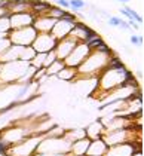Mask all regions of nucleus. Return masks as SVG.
I'll list each match as a JSON object with an SVG mask.
<instances>
[{
    "label": "nucleus",
    "instance_id": "1",
    "mask_svg": "<svg viewBox=\"0 0 144 156\" xmlns=\"http://www.w3.org/2000/svg\"><path fill=\"white\" fill-rule=\"evenodd\" d=\"M36 28L30 25V27H24V28H18V30H9L7 33V39H9L11 45H16V46H31L33 40L36 39Z\"/></svg>",
    "mask_w": 144,
    "mask_h": 156
},
{
    "label": "nucleus",
    "instance_id": "13",
    "mask_svg": "<svg viewBox=\"0 0 144 156\" xmlns=\"http://www.w3.org/2000/svg\"><path fill=\"white\" fill-rule=\"evenodd\" d=\"M57 3L60 7H70V3H69V0H57Z\"/></svg>",
    "mask_w": 144,
    "mask_h": 156
},
{
    "label": "nucleus",
    "instance_id": "14",
    "mask_svg": "<svg viewBox=\"0 0 144 156\" xmlns=\"http://www.w3.org/2000/svg\"><path fill=\"white\" fill-rule=\"evenodd\" d=\"M119 27H120V28H123V30H129V24L126 22V21H123V20H122V21H120V25H119Z\"/></svg>",
    "mask_w": 144,
    "mask_h": 156
},
{
    "label": "nucleus",
    "instance_id": "8",
    "mask_svg": "<svg viewBox=\"0 0 144 156\" xmlns=\"http://www.w3.org/2000/svg\"><path fill=\"white\" fill-rule=\"evenodd\" d=\"M83 43H85V45H86V48L92 52L97 46H100L101 43H104V40H103V37H101V36H98V34H97V36H94L92 39H89V40H86V42H83Z\"/></svg>",
    "mask_w": 144,
    "mask_h": 156
},
{
    "label": "nucleus",
    "instance_id": "7",
    "mask_svg": "<svg viewBox=\"0 0 144 156\" xmlns=\"http://www.w3.org/2000/svg\"><path fill=\"white\" fill-rule=\"evenodd\" d=\"M65 67V64H64V61H63V59H55V61L52 63V64H50V66H48L46 68H45V70L49 73V74H58V73H60L61 70H63V68Z\"/></svg>",
    "mask_w": 144,
    "mask_h": 156
},
{
    "label": "nucleus",
    "instance_id": "6",
    "mask_svg": "<svg viewBox=\"0 0 144 156\" xmlns=\"http://www.w3.org/2000/svg\"><path fill=\"white\" fill-rule=\"evenodd\" d=\"M120 12L126 16L128 20H132V21H135L137 24H143V16L141 15H138L137 12H135L134 9H131L129 6H125V7H122L120 9Z\"/></svg>",
    "mask_w": 144,
    "mask_h": 156
},
{
    "label": "nucleus",
    "instance_id": "12",
    "mask_svg": "<svg viewBox=\"0 0 144 156\" xmlns=\"http://www.w3.org/2000/svg\"><path fill=\"white\" fill-rule=\"evenodd\" d=\"M120 18H117V16H110L108 18V24L112 25V27H119L120 25Z\"/></svg>",
    "mask_w": 144,
    "mask_h": 156
},
{
    "label": "nucleus",
    "instance_id": "10",
    "mask_svg": "<svg viewBox=\"0 0 144 156\" xmlns=\"http://www.w3.org/2000/svg\"><path fill=\"white\" fill-rule=\"evenodd\" d=\"M69 3H70V9L73 12H77L80 9H83L85 7V2L83 0H69Z\"/></svg>",
    "mask_w": 144,
    "mask_h": 156
},
{
    "label": "nucleus",
    "instance_id": "9",
    "mask_svg": "<svg viewBox=\"0 0 144 156\" xmlns=\"http://www.w3.org/2000/svg\"><path fill=\"white\" fill-rule=\"evenodd\" d=\"M64 14H65V11L63 9V7H60V6H52L46 15L50 16V18H54V20H61Z\"/></svg>",
    "mask_w": 144,
    "mask_h": 156
},
{
    "label": "nucleus",
    "instance_id": "5",
    "mask_svg": "<svg viewBox=\"0 0 144 156\" xmlns=\"http://www.w3.org/2000/svg\"><path fill=\"white\" fill-rule=\"evenodd\" d=\"M107 150V144L101 140H94L89 143V147H88V152H86V156H103Z\"/></svg>",
    "mask_w": 144,
    "mask_h": 156
},
{
    "label": "nucleus",
    "instance_id": "3",
    "mask_svg": "<svg viewBox=\"0 0 144 156\" xmlns=\"http://www.w3.org/2000/svg\"><path fill=\"white\" fill-rule=\"evenodd\" d=\"M89 54H91V51L86 48V45H85L83 42H80V43H77V45L74 46V49L69 54V57L64 59V64H65V67L77 68L85 59H86V57Z\"/></svg>",
    "mask_w": 144,
    "mask_h": 156
},
{
    "label": "nucleus",
    "instance_id": "2",
    "mask_svg": "<svg viewBox=\"0 0 144 156\" xmlns=\"http://www.w3.org/2000/svg\"><path fill=\"white\" fill-rule=\"evenodd\" d=\"M55 45L57 40L50 33H37L36 39L31 43V48L34 49L36 54H48V52L55 49Z\"/></svg>",
    "mask_w": 144,
    "mask_h": 156
},
{
    "label": "nucleus",
    "instance_id": "15",
    "mask_svg": "<svg viewBox=\"0 0 144 156\" xmlns=\"http://www.w3.org/2000/svg\"><path fill=\"white\" fill-rule=\"evenodd\" d=\"M119 2H122V3H128L129 0H119Z\"/></svg>",
    "mask_w": 144,
    "mask_h": 156
},
{
    "label": "nucleus",
    "instance_id": "11",
    "mask_svg": "<svg viewBox=\"0 0 144 156\" xmlns=\"http://www.w3.org/2000/svg\"><path fill=\"white\" fill-rule=\"evenodd\" d=\"M132 45H137V46H143V36H131L129 37Z\"/></svg>",
    "mask_w": 144,
    "mask_h": 156
},
{
    "label": "nucleus",
    "instance_id": "4",
    "mask_svg": "<svg viewBox=\"0 0 144 156\" xmlns=\"http://www.w3.org/2000/svg\"><path fill=\"white\" fill-rule=\"evenodd\" d=\"M134 155V144L120 143L107 147V150L103 156H132Z\"/></svg>",
    "mask_w": 144,
    "mask_h": 156
}]
</instances>
